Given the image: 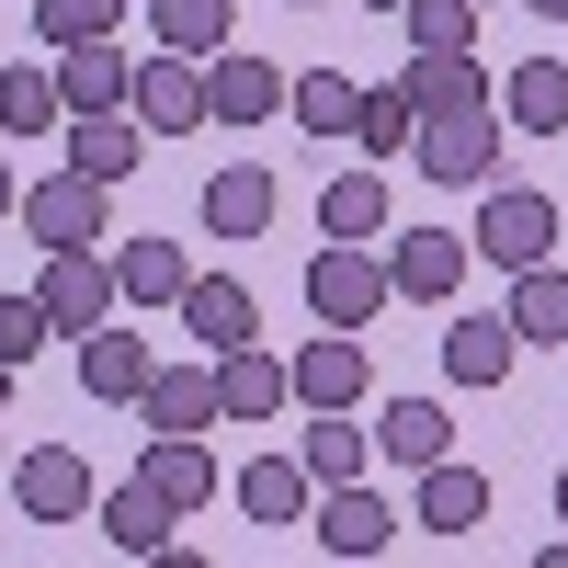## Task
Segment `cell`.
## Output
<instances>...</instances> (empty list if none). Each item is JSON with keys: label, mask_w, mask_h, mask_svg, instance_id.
I'll use <instances>...</instances> for the list:
<instances>
[{"label": "cell", "mask_w": 568, "mask_h": 568, "mask_svg": "<svg viewBox=\"0 0 568 568\" xmlns=\"http://www.w3.org/2000/svg\"><path fill=\"white\" fill-rule=\"evenodd\" d=\"M500 103H489V91H466V103H433V114H420V136H409V160L420 171H433L444 182V194H478V182L500 171Z\"/></svg>", "instance_id": "1"}, {"label": "cell", "mask_w": 568, "mask_h": 568, "mask_svg": "<svg viewBox=\"0 0 568 568\" xmlns=\"http://www.w3.org/2000/svg\"><path fill=\"white\" fill-rule=\"evenodd\" d=\"M387 296H398V284H387V251H375V240H329V251L307 262L318 329H375V318H387Z\"/></svg>", "instance_id": "2"}, {"label": "cell", "mask_w": 568, "mask_h": 568, "mask_svg": "<svg viewBox=\"0 0 568 568\" xmlns=\"http://www.w3.org/2000/svg\"><path fill=\"white\" fill-rule=\"evenodd\" d=\"M557 194H535V182H489V194H478V240H466V251H478V262H500V273H524V262H557Z\"/></svg>", "instance_id": "3"}, {"label": "cell", "mask_w": 568, "mask_h": 568, "mask_svg": "<svg viewBox=\"0 0 568 568\" xmlns=\"http://www.w3.org/2000/svg\"><path fill=\"white\" fill-rule=\"evenodd\" d=\"M103 194H114V182H91V171L23 182V240L34 251H103Z\"/></svg>", "instance_id": "4"}, {"label": "cell", "mask_w": 568, "mask_h": 568, "mask_svg": "<svg viewBox=\"0 0 568 568\" xmlns=\"http://www.w3.org/2000/svg\"><path fill=\"white\" fill-rule=\"evenodd\" d=\"M125 114L149 125V136H194V125H205V58H182V45L136 58V91H125Z\"/></svg>", "instance_id": "5"}, {"label": "cell", "mask_w": 568, "mask_h": 568, "mask_svg": "<svg viewBox=\"0 0 568 568\" xmlns=\"http://www.w3.org/2000/svg\"><path fill=\"white\" fill-rule=\"evenodd\" d=\"M34 296H45V318H58L69 342H80V329H103V318H114V296H125V284H114V251H45Z\"/></svg>", "instance_id": "6"}, {"label": "cell", "mask_w": 568, "mask_h": 568, "mask_svg": "<svg viewBox=\"0 0 568 568\" xmlns=\"http://www.w3.org/2000/svg\"><path fill=\"white\" fill-rule=\"evenodd\" d=\"M307 524H318V546H329V557H387V535L409 524V511H398L387 489L342 478V489H318V511H307Z\"/></svg>", "instance_id": "7"}, {"label": "cell", "mask_w": 568, "mask_h": 568, "mask_svg": "<svg viewBox=\"0 0 568 568\" xmlns=\"http://www.w3.org/2000/svg\"><path fill=\"white\" fill-rule=\"evenodd\" d=\"M12 500H23V524H80L91 511V455L80 444H34L12 466Z\"/></svg>", "instance_id": "8"}, {"label": "cell", "mask_w": 568, "mask_h": 568, "mask_svg": "<svg viewBox=\"0 0 568 568\" xmlns=\"http://www.w3.org/2000/svg\"><path fill=\"white\" fill-rule=\"evenodd\" d=\"M205 114L216 125H273L284 114V69L251 58V45H216V58H205Z\"/></svg>", "instance_id": "9"}, {"label": "cell", "mask_w": 568, "mask_h": 568, "mask_svg": "<svg viewBox=\"0 0 568 568\" xmlns=\"http://www.w3.org/2000/svg\"><path fill=\"white\" fill-rule=\"evenodd\" d=\"M149 375H160V353L136 342L125 318H103V329H80V387L103 398V409H136V387H149Z\"/></svg>", "instance_id": "10"}, {"label": "cell", "mask_w": 568, "mask_h": 568, "mask_svg": "<svg viewBox=\"0 0 568 568\" xmlns=\"http://www.w3.org/2000/svg\"><path fill=\"white\" fill-rule=\"evenodd\" d=\"M136 420H149V433H216V353L205 364H160L149 387H136Z\"/></svg>", "instance_id": "11"}, {"label": "cell", "mask_w": 568, "mask_h": 568, "mask_svg": "<svg viewBox=\"0 0 568 568\" xmlns=\"http://www.w3.org/2000/svg\"><path fill=\"white\" fill-rule=\"evenodd\" d=\"M387 284L420 296V307H444L466 284V240H455V227H398V240H387Z\"/></svg>", "instance_id": "12"}, {"label": "cell", "mask_w": 568, "mask_h": 568, "mask_svg": "<svg viewBox=\"0 0 568 568\" xmlns=\"http://www.w3.org/2000/svg\"><path fill=\"white\" fill-rule=\"evenodd\" d=\"M182 329H194L205 353H240V342H262V307H251L240 273H194L182 284Z\"/></svg>", "instance_id": "13"}, {"label": "cell", "mask_w": 568, "mask_h": 568, "mask_svg": "<svg viewBox=\"0 0 568 568\" xmlns=\"http://www.w3.org/2000/svg\"><path fill=\"white\" fill-rule=\"evenodd\" d=\"M58 91H69V114H114L125 91H136V58H125V34H91V45H58Z\"/></svg>", "instance_id": "14"}, {"label": "cell", "mask_w": 568, "mask_h": 568, "mask_svg": "<svg viewBox=\"0 0 568 568\" xmlns=\"http://www.w3.org/2000/svg\"><path fill=\"white\" fill-rule=\"evenodd\" d=\"M409 524H420V535H478V524H489V478H478V466H455V455H433V466H420Z\"/></svg>", "instance_id": "15"}, {"label": "cell", "mask_w": 568, "mask_h": 568, "mask_svg": "<svg viewBox=\"0 0 568 568\" xmlns=\"http://www.w3.org/2000/svg\"><path fill=\"white\" fill-rule=\"evenodd\" d=\"M205 227H216V240H262V227H273V171L262 160H216L205 171Z\"/></svg>", "instance_id": "16"}, {"label": "cell", "mask_w": 568, "mask_h": 568, "mask_svg": "<svg viewBox=\"0 0 568 568\" xmlns=\"http://www.w3.org/2000/svg\"><path fill=\"white\" fill-rule=\"evenodd\" d=\"M284 375H296V398H307V409H353V398H364V375H375V353L353 342V329H329V342H307Z\"/></svg>", "instance_id": "17"}, {"label": "cell", "mask_w": 568, "mask_h": 568, "mask_svg": "<svg viewBox=\"0 0 568 568\" xmlns=\"http://www.w3.org/2000/svg\"><path fill=\"white\" fill-rule=\"evenodd\" d=\"M216 409L227 420H273V409H296V375H284L262 342H240V353H216Z\"/></svg>", "instance_id": "18"}, {"label": "cell", "mask_w": 568, "mask_h": 568, "mask_svg": "<svg viewBox=\"0 0 568 568\" xmlns=\"http://www.w3.org/2000/svg\"><path fill=\"white\" fill-rule=\"evenodd\" d=\"M136 478H149L160 500H182V511H205L227 478H216V444L205 433H149V466H136Z\"/></svg>", "instance_id": "19"}, {"label": "cell", "mask_w": 568, "mask_h": 568, "mask_svg": "<svg viewBox=\"0 0 568 568\" xmlns=\"http://www.w3.org/2000/svg\"><path fill=\"white\" fill-rule=\"evenodd\" d=\"M511 353H524V329H511V318H444V375H455V387H500V375H511Z\"/></svg>", "instance_id": "20"}, {"label": "cell", "mask_w": 568, "mask_h": 568, "mask_svg": "<svg viewBox=\"0 0 568 568\" xmlns=\"http://www.w3.org/2000/svg\"><path fill=\"white\" fill-rule=\"evenodd\" d=\"M136 160H149V125H136L125 103H114V114H69V171H91V182H125Z\"/></svg>", "instance_id": "21"}, {"label": "cell", "mask_w": 568, "mask_h": 568, "mask_svg": "<svg viewBox=\"0 0 568 568\" xmlns=\"http://www.w3.org/2000/svg\"><path fill=\"white\" fill-rule=\"evenodd\" d=\"M240 511H251V524H307V511H318L307 455H262V466H240Z\"/></svg>", "instance_id": "22"}, {"label": "cell", "mask_w": 568, "mask_h": 568, "mask_svg": "<svg viewBox=\"0 0 568 568\" xmlns=\"http://www.w3.org/2000/svg\"><path fill=\"white\" fill-rule=\"evenodd\" d=\"M375 455H387V466H409V478H420L433 455H455V420H444L433 398H387V420H375Z\"/></svg>", "instance_id": "23"}, {"label": "cell", "mask_w": 568, "mask_h": 568, "mask_svg": "<svg viewBox=\"0 0 568 568\" xmlns=\"http://www.w3.org/2000/svg\"><path fill=\"white\" fill-rule=\"evenodd\" d=\"M296 455H307L318 489H342V478H364V466H375V433H364L353 409H307V444H296Z\"/></svg>", "instance_id": "24"}, {"label": "cell", "mask_w": 568, "mask_h": 568, "mask_svg": "<svg viewBox=\"0 0 568 568\" xmlns=\"http://www.w3.org/2000/svg\"><path fill=\"white\" fill-rule=\"evenodd\" d=\"M171 524H182V500H160L149 478H125V489L103 500V535H114V557H160V546H171Z\"/></svg>", "instance_id": "25"}, {"label": "cell", "mask_w": 568, "mask_h": 568, "mask_svg": "<svg viewBox=\"0 0 568 568\" xmlns=\"http://www.w3.org/2000/svg\"><path fill=\"white\" fill-rule=\"evenodd\" d=\"M114 284H125V307H182L194 262H182V240H125L114 251Z\"/></svg>", "instance_id": "26"}, {"label": "cell", "mask_w": 568, "mask_h": 568, "mask_svg": "<svg viewBox=\"0 0 568 568\" xmlns=\"http://www.w3.org/2000/svg\"><path fill=\"white\" fill-rule=\"evenodd\" d=\"M500 114L524 125V136H568V58H524L500 91Z\"/></svg>", "instance_id": "27"}, {"label": "cell", "mask_w": 568, "mask_h": 568, "mask_svg": "<svg viewBox=\"0 0 568 568\" xmlns=\"http://www.w3.org/2000/svg\"><path fill=\"white\" fill-rule=\"evenodd\" d=\"M511 329L568 353V262H524V273H511Z\"/></svg>", "instance_id": "28"}, {"label": "cell", "mask_w": 568, "mask_h": 568, "mask_svg": "<svg viewBox=\"0 0 568 568\" xmlns=\"http://www.w3.org/2000/svg\"><path fill=\"white\" fill-rule=\"evenodd\" d=\"M398 91H409L420 114H433V103H466V91H489V69L466 58V45H409V69H398Z\"/></svg>", "instance_id": "29"}, {"label": "cell", "mask_w": 568, "mask_h": 568, "mask_svg": "<svg viewBox=\"0 0 568 568\" xmlns=\"http://www.w3.org/2000/svg\"><path fill=\"white\" fill-rule=\"evenodd\" d=\"M45 125H69L58 69H0V136H45Z\"/></svg>", "instance_id": "30"}, {"label": "cell", "mask_w": 568, "mask_h": 568, "mask_svg": "<svg viewBox=\"0 0 568 568\" xmlns=\"http://www.w3.org/2000/svg\"><path fill=\"white\" fill-rule=\"evenodd\" d=\"M284 103H296V125H307V136H353L364 91H353L342 69H296V80H284Z\"/></svg>", "instance_id": "31"}, {"label": "cell", "mask_w": 568, "mask_h": 568, "mask_svg": "<svg viewBox=\"0 0 568 568\" xmlns=\"http://www.w3.org/2000/svg\"><path fill=\"white\" fill-rule=\"evenodd\" d=\"M318 227H329V240H387V182H375V171H342V182L318 194Z\"/></svg>", "instance_id": "32"}, {"label": "cell", "mask_w": 568, "mask_h": 568, "mask_svg": "<svg viewBox=\"0 0 568 568\" xmlns=\"http://www.w3.org/2000/svg\"><path fill=\"white\" fill-rule=\"evenodd\" d=\"M409 136H420V103L387 80V91H364V114H353V149L364 160H409Z\"/></svg>", "instance_id": "33"}, {"label": "cell", "mask_w": 568, "mask_h": 568, "mask_svg": "<svg viewBox=\"0 0 568 568\" xmlns=\"http://www.w3.org/2000/svg\"><path fill=\"white\" fill-rule=\"evenodd\" d=\"M34 34H45V45H91V34H125V0H34Z\"/></svg>", "instance_id": "34"}, {"label": "cell", "mask_w": 568, "mask_h": 568, "mask_svg": "<svg viewBox=\"0 0 568 568\" xmlns=\"http://www.w3.org/2000/svg\"><path fill=\"white\" fill-rule=\"evenodd\" d=\"M160 45H182V58H216V45H227V0H160Z\"/></svg>", "instance_id": "35"}, {"label": "cell", "mask_w": 568, "mask_h": 568, "mask_svg": "<svg viewBox=\"0 0 568 568\" xmlns=\"http://www.w3.org/2000/svg\"><path fill=\"white\" fill-rule=\"evenodd\" d=\"M409 45H478V0H409Z\"/></svg>", "instance_id": "36"}, {"label": "cell", "mask_w": 568, "mask_h": 568, "mask_svg": "<svg viewBox=\"0 0 568 568\" xmlns=\"http://www.w3.org/2000/svg\"><path fill=\"white\" fill-rule=\"evenodd\" d=\"M45 329H58V318H45V296H0V353H12V364H34Z\"/></svg>", "instance_id": "37"}, {"label": "cell", "mask_w": 568, "mask_h": 568, "mask_svg": "<svg viewBox=\"0 0 568 568\" xmlns=\"http://www.w3.org/2000/svg\"><path fill=\"white\" fill-rule=\"evenodd\" d=\"M0 216H23V182H12V171H0Z\"/></svg>", "instance_id": "38"}, {"label": "cell", "mask_w": 568, "mask_h": 568, "mask_svg": "<svg viewBox=\"0 0 568 568\" xmlns=\"http://www.w3.org/2000/svg\"><path fill=\"white\" fill-rule=\"evenodd\" d=\"M12 375H23V364H12V353H0V398H12Z\"/></svg>", "instance_id": "39"}, {"label": "cell", "mask_w": 568, "mask_h": 568, "mask_svg": "<svg viewBox=\"0 0 568 568\" xmlns=\"http://www.w3.org/2000/svg\"><path fill=\"white\" fill-rule=\"evenodd\" d=\"M535 12H546V23H568V0H535Z\"/></svg>", "instance_id": "40"}, {"label": "cell", "mask_w": 568, "mask_h": 568, "mask_svg": "<svg viewBox=\"0 0 568 568\" xmlns=\"http://www.w3.org/2000/svg\"><path fill=\"white\" fill-rule=\"evenodd\" d=\"M557 524H568V466H557Z\"/></svg>", "instance_id": "41"}, {"label": "cell", "mask_w": 568, "mask_h": 568, "mask_svg": "<svg viewBox=\"0 0 568 568\" xmlns=\"http://www.w3.org/2000/svg\"><path fill=\"white\" fill-rule=\"evenodd\" d=\"M364 12H409V0H364Z\"/></svg>", "instance_id": "42"}, {"label": "cell", "mask_w": 568, "mask_h": 568, "mask_svg": "<svg viewBox=\"0 0 568 568\" xmlns=\"http://www.w3.org/2000/svg\"><path fill=\"white\" fill-rule=\"evenodd\" d=\"M557 251H568V216H557Z\"/></svg>", "instance_id": "43"}, {"label": "cell", "mask_w": 568, "mask_h": 568, "mask_svg": "<svg viewBox=\"0 0 568 568\" xmlns=\"http://www.w3.org/2000/svg\"><path fill=\"white\" fill-rule=\"evenodd\" d=\"M478 12H489V0H478Z\"/></svg>", "instance_id": "44"}]
</instances>
